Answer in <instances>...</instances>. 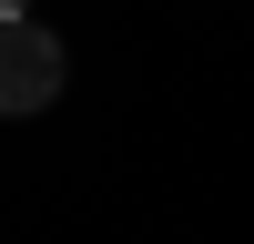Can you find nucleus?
<instances>
[{
  "label": "nucleus",
  "instance_id": "obj_2",
  "mask_svg": "<svg viewBox=\"0 0 254 244\" xmlns=\"http://www.w3.org/2000/svg\"><path fill=\"white\" fill-rule=\"evenodd\" d=\"M0 20H31V0H0Z\"/></svg>",
  "mask_w": 254,
  "mask_h": 244
},
{
  "label": "nucleus",
  "instance_id": "obj_1",
  "mask_svg": "<svg viewBox=\"0 0 254 244\" xmlns=\"http://www.w3.org/2000/svg\"><path fill=\"white\" fill-rule=\"evenodd\" d=\"M71 92V51L51 20H0V122H31Z\"/></svg>",
  "mask_w": 254,
  "mask_h": 244
}]
</instances>
